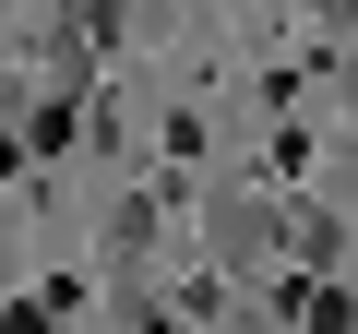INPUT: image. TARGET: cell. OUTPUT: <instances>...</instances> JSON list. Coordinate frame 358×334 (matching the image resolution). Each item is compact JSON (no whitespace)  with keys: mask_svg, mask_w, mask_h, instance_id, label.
I'll return each instance as SVG.
<instances>
[{"mask_svg":"<svg viewBox=\"0 0 358 334\" xmlns=\"http://www.w3.org/2000/svg\"><path fill=\"white\" fill-rule=\"evenodd\" d=\"M275 191H215L203 203V239H215V263H239V275H263V251H275Z\"/></svg>","mask_w":358,"mask_h":334,"instance_id":"obj_1","label":"cell"},{"mask_svg":"<svg viewBox=\"0 0 358 334\" xmlns=\"http://www.w3.org/2000/svg\"><path fill=\"white\" fill-rule=\"evenodd\" d=\"M334 239H346V227H334L322 203H299V215H287V251H299V263H334Z\"/></svg>","mask_w":358,"mask_h":334,"instance_id":"obj_3","label":"cell"},{"mask_svg":"<svg viewBox=\"0 0 358 334\" xmlns=\"http://www.w3.org/2000/svg\"><path fill=\"white\" fill-rule=\"evenodd\" d=\"M346 108H358V60H346Z\"/></svg>","mask_w":358,"mask_h":334,"instance_id":"obj_7","label":"cell"},{"mask_svg":"<svg viewBox=\"0 0 358 334\" xmlns=\"http://www.w3.org/2000/svg\"><path fill=\"white\" fill-rule=\"evenodd\" d=\"M143 251H155V203H120L108 215V263H143Z\"/></svg>","mask_w":358,"mask_h":334,"instance_id":"obj_2","label":"cell"},{"mask_svg":"<svg viewBox=\"0 0 358 334\" xmlns=\"http://www.w3.org/2000/svg\"><path fill=\"white\" fill-rule=\"evenodd\" d=\"M299 322H310V334H358V298H346V286H310Z\"/></svg>","mask_w":358,"mask_h":334,"instance_id":"obj_4","label":"cell"},{"mask_svg":"<svg viewBox=\"0 0 358 334\" xmlns=\"http://www.w3.org/2000/svg\"><path fill=\"white\" fill-rule=\"evenodd\" d=\"M310 13H322V24H358V0H310Z\"/></svg>","mask_w":358,"mask_h":334,"instance_id":"obj_6","label":"cell"},{"mask_svg":"<svg viewBox=\"0 0 358 334\" xmlns=\"http://www.w3.org/2000/svg\"><path fill=\"white\" fill-rule=\"evenodd\" d=\"M108 13H120V0H72V24H84V36H108Z\"/></svg>","mask_w":358,"mask_h":334,"instance_id":"obj_5","label":"cell"}]
</instances>
